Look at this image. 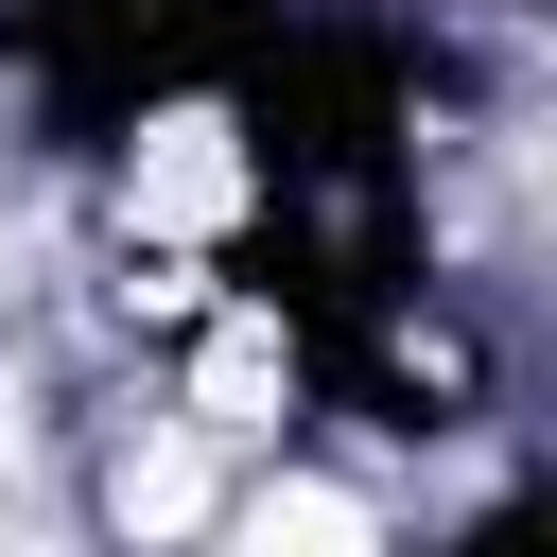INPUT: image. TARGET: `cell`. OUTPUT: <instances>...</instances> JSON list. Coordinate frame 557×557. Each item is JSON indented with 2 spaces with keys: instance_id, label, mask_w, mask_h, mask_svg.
I'll list each match as a JSON object with an SVG mask.
<instances>
[{
  "instance_id": "1",
  "label": "cell",
  "mask_w": 557,
  "mask_h": 557,
  "mask_svg": "<svg viewBox=\"0 0 557 557\" xmlns=\"http://www.w3.org/2000/svg\"><path fill=\"white\" fill-rule=\"evenodd\" d=\"M453 557H557V522H540V505H505V522H470Z\"/></svg>"
}]
</instances>
